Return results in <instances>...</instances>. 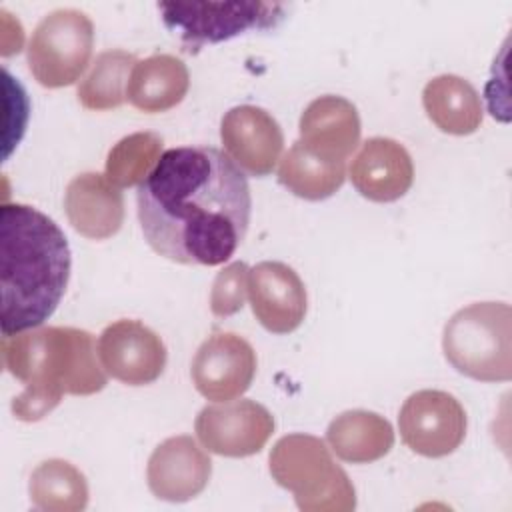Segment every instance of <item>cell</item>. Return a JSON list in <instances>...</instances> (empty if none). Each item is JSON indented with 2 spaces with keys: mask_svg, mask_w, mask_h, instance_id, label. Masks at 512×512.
<instances>
[{
  "mask_svg": "<svg viewBox=\"0 0 512 512\" xmlns=\"http://www.w3.org/2000/svg\"><path fill=\"white\" fill-rule=\"evenodd\" d=\"M28 490L32 504L46 512H78L88 504L84 474L60 458L38 464L30 476Z\"/></svg>",
  "mask_w": 512,
  "mask_h": 512,
  "instance_id": "cell-22",
  "label": "cell"
},
{
  "mask_svg": "<svg viewBox=\"0 0 512 512\" xmlns=\"http://www.w3.org/2000/svg\"><path fill=\"white\" fill-rule=\"evenodd\" d=\"M354 188L372 202H394L414 182V164L408 150L384 136L368 138L350 164Z\"/></svg>",
  "mask_w": 512,
  "mask_h": 512,
  "instance_id": "cell-15",
  "label": "cell"
},
{
  "mask_svg": "<svg viewBox=\"0 0 512 512\" xmlns=\"http://www.w3.org/2000/svg\"><path fill=\"white\" fill-rule=\"evenodd\" d=\"M270 474L290 490L304 512H348L356 492L348 474L332 460L326 444L310 434H288L270 452Z\"/></svg>",
  "mask_w": 512,
  "mask_h": 512,
  "instance_id": "cell-4",
  "label": "cell"
},
{
  "mask_svg": "<svg viewBox=\"0 0 512 512\" xmlns=\"http://www.w3.org/2000/svg\"><path fill=\"white\" fill-rule=\"evenodd\" d=\"M70 268L68 240L52 218L28 204H2V336L42 326L66 292Z\"/></svg>",
  "mask_w": 512,
  "mask_h": 512,
  "instance_id": "cell-2",
  "label": "cell"
},
{
  "mask_svg": "<svg viewBox=\"0 0 512 512\" xmlns=\"http://www.w3.org/2000/svg\"><path fill=\"white\" fill-rule=\"evenodd\" d=\"M248 298L256 320L272 334L294 332L308 308L300 276L284 262H260L248 272Z\"/></svg>",
  "mask_w": 512,
  "mask_h": 512,
  "instance_id": "cell-13",
  "label": "cell"
},
{
  "mask_svg": "<svg viewBox=\"0 0 512 512\" xmlns=\"http://www.w3.org/2000/svg\"><path fill=\"white\" fill-rule=\"evenodd\" d=\"M256 374V352L238 334L214 332L192 360L190 376L196 390L214 402H228L242 396Z\"/></svg>",
  "mask_w": 512,
  "mask_h": 512,
  "instance_id": "cell-10",
  "label": "cell"
},
{
  "mask_svg": "<svg viewBox=\"0 0 512 512\" xmlns=\"http://www.w3.org/2000/svg\"><path fill=\"white\" fill-rule=\"evenodd\" d=\"M344 162L326 160L308 150L300 140L280 160L278 182L298 198L324 200L344 184Z\"/></svg>",
  "mask_w": 512,
  "mask_h": 512,
  "instance_id": "cell-21",
  "label": "cell"
},
{
  "mask_svg": "<svg viewBox=\"0 0 512 512\" xmlns=\"http://www.w3.org/2000/svg\"><path fill=\"white\" fill-rule=\"evenodd\" d=\"M512 312L504 302H476L458 310L444 326L442 350L460 374L480 382L512 376Z\"/></svg>",
  "mask_w": 512,
  "mask_h": 512,
  "instance_id": "cell-5",
  "label": "cell"
},
{
  "mask_svg": "<svg viewBox=\"0 0 512 512\" xmlns=\"http://www.w3.org/2000/svg\"><path fill=\"white\" fill-rule=\"evenodd\" d=\"M150 248L178 264L218 266L248 232L252 196L244 172L218 148L166 150L136 192Z\"/></svg>",
  "mask_w": 512,
  "mask_h": 512,
  "instance_id": "cell-1",
  "label": "cell"
},
{
  "mask_svg": "<svg viewBox=\"0 0 512 512\" xmlns=\"http://www.w3.org/2000/svg\"><path fill=\"white\" fill-rule=\"evenodd\" d=\"M94 48V24L76 8L46 14L28 42V68L38 84L62 88L86 70Z\"/></svg>",
  "mask_w": 512,
  "mask_h": 512,
  "instance_id": "cell-7",
  "label": "cell"
},
{
  "mask_svg": "<svg viewBox=\"0 0 512 512\" xmlns=\"http://www.w3.org/2000/svg\"><path fill=\"white\" fill-rule=\"evenodd\" d=\"M64 210L72 228L90 240L114 236L124 222L120 188L98 172L78 174L70 180L64 194Z\"/></svg>",
  "mask_w": 512,
  "mask_h": 512,
  "instance_id": "cell-17",
  "label": "cell"
},
{
  "mask_svg": "<svg viewBox=\"0 0 512 512\" xmlns=\"http://www.w3.org/2000/svg\"><path fill=\"white\" fill-rule=\"evenodd\" d=\"M360 116L356 106L334 94L312 100L300 116V142L314 154L344 162L360 142Z\"/></svg>",
  "mask_w": 512,
  "mask_h": 512,
  "instance_id": "cell-16",
  "label": "cell"
},
{
  "mask_svg": "<svg viewBox=\"0 0 512 512\" xmlns=\"http://www.w3.org/2000/svg\"><path fill=\"white\" fill-rule=\"evenodd\" d=\"M210 476L212 462L208 454L186 434L164 440L148 458V488L166 502H186L198 496Z\"/></svg>",
  "mask_w": 512,
  "mask_h": 512,
  "instance_id": "cell-14",
  "label": "cell"
},
{
  "mask_svg": "<svg viewBox=\"0 0 512 512\" xmlns=\"http://www.w3.org/2000/svg\"><path fill=\"white\" fill-rule=\"evenodd\" d=\"M190 74L186 64L172 54H154L134 64L126 98L148 114L166 112L180 104L188 92Z\"/></svg>",
  "mask_w": 512,
  "mask_h": 512,
  "instance_id": "cell-18",
  "label": "cell"
},
{
  "mask_svg": "<svg viewBox=\"0 0 512 512\" xmlns=\"http://www.w3.org/2000/svg\"><path fill=\"white\" fill-rule=\"evenodd\" d=\"M466 410L444 390H418L406 398L398 414L404 444L426 458L452 454L466 436Z\"/></svg>",
  "mask_w": 512,
  "mask_h": 512,
  "instance_id": "cell-8",
  "label": "cell"
},
{
  "mask_svg": "<svg viewBox=\"0 0 512 512\" xmlns=\"http://www.w3.org/2000/svg\"><path fill=\"white\" fill-rule=\"evenodd\" d=\"M332 452L352 464H368L384 458L394 446L390 422L370 410H346L338 414L326 430Z\"/></svg>",
  "mask_w": 512,
  "mask_h": 512,
  "instance_id": "cell-19",
  "label": "cell"
},
{
  "mask_svg": "<svg viewBox=\"0 0 512 512\" xmlns=\"http://www.w3.org/2000/svg\"><path fill=\"white\" fill-rule=\"evenodd\" d=\"M422 104L432 124L454 136H466L482 124V102L474 86L456 76L442 74L432 78L422 92Z\"/></svg>",
  "mask_w": 512,
  "mask_h": 512,
  "instance_id": "cell-20",
  "label": "cell"
},
{
  "mask_svg": "<svg viewBox=\"0 0 512 512\" xmlns=\"http://www.w3.org/2000/svg\"><path fill=\"white\" fill-rule=\"evenodd\" d=\"M162 138L154 132H136L114 144L106 158V178L116 188L140 186L162 156Z\"/></svg>",
  "mask_w": 512,
  "mask_h": 512,
  "instance_id": "cell-24",
  "label": "cell"
},
{
  "mask_svg": "<svg viewBox=\"0 0 512 512\" xmlns=\"http://www.w3.org/2000/svg\"><path fill=\"white\" fill-rule=\"evenodd\" d=\"M102 368L128 386H144L160 378L166 366L162 338L138 320H116L98 338Z\"/></svg>",
  "mask_w": 512,
  "mask_h": 512,
  "instance_id": "cell-11",
  "label": "cell"
},
{
  "mask_svg": "<svg viewBox=\"0 0 512 512\" xmlns=\"http://www.w3.org/2000/svg\"><path fill=\"white\" fill-rule=\"evenodd\" d=\"M134 64V54L124 50H106L98 54L90 72L78 86L80 104L86 110H112L122 106Z\"/></svg>",
  "mask_w": 512,
  "mask_h": 512,
  "instance_id": "cell-23",
  "label": "cell"
},
{
  "mask_svg": "<svg viewBox=\"0 0 512 512\" xmlns=\"http://www.w3.org/2000/svg\"><path fill=\"white\" fill-rule=\"evenodd\" d=\"M204 448L218 456L244 458L260 452L274 432V418L254 400H228L204 406L194 422Z\"/></svg>",
  "mask_w": 512,
  "mask_h": 512,
  "instance_id": "cell-9",
  "label": "cell"
},
{
  "mask_svg": "<svg viewBox=\"0 0 512 512\" xmlns=\"http://www.w3.org/2000/svg\"><path fill=\"white\" fill-rule=\"evenodd\" d=\"M248 266L244 262H232L224 266L210 292V310L218 318H226L242 310L248 294Z\"/></svg>",
  "mask_w": 512,
  "mask_h": 512,
  "instance_id": "cell-25",
  "label": "cell"
},
{
  "mask_svg": "<svg viewBox=\"0 0 512 512\" xmlns=\"http://www.w3.org/2000/svg\"><path fill=\"white\" fill-rule=\"evenodd\" d=\"M220 138L230 160L250 176L270 174L284 146V134L274 116L252 104L234 106L222 116Z\"/></svg>",
  "mask_w": 512,
  "mask_h": 512,
  "instance_id": "cell-12",
  "label": "cell"
},
{
  "mask_svg": "<svg viewBox=\"0 0 512 512\" xmlns=\"http://www.w3.org/2000/svg\"><path fill=\"white\" fill-rule=\"evenodd\" d=\"M2 360L24 386L12 400L14 416L24 422L44 418L64 394L90 396L106 386L94 338L80 328L38 326L2 336Z\"/></svg>",
  "mask_w": 512,
  "mask_h": 512,
  "instance_id": "cell-3",
  "label": "cell"
},
{
  "mask_svg": "<svg viewBox=\"0 0 512 512\" xmlns=\"http://www.w3.org/2000/svg\"><path fill=\"white\" fill-rule=\"evenodd\" d=\"M164 26L176 34L184 52L226 42L246 32L276 28L286 16L278 2H158Z\"/></svg>",
  "mask_w": 512,
  "mask_h": 512,
  "instance_id": "cell-6",
  "label": "cell"
}]
</instances>
